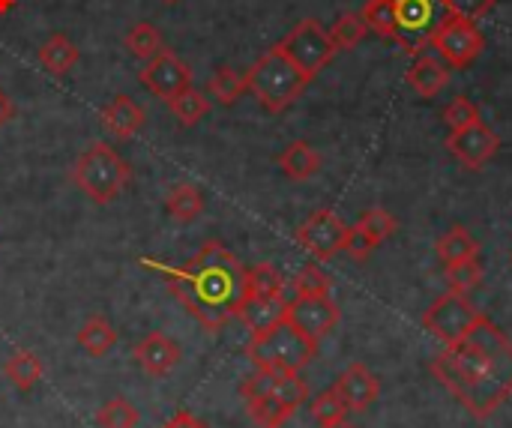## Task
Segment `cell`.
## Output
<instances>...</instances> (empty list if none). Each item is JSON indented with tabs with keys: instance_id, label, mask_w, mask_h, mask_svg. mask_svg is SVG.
Instances as JSON below:
<instances>
[{
	"instance_id": "obj_1",
	"label": "cell",
	"mask_w": 512,
	"mask_h": 428,
	"mask_svg": "<svg viewBox=\"0 0 512 428\" xmlns=\"http://www.w3.org/2000/svg\"><path fill=\"white\" fill-rule=\"evenodd\" d=\"M432 375L477 420L512 399V339L486 315L432 360Z\"/></svg>"
},
{
	"instance_id": "obj_2",
	"label": "cell",
	"mask_w": 512,
	"mask_h": 428,
	"mask_svg": "<svg viewBox=\"0 0 512 428\" xmlns=\"http://www.w3.org/2000/svg\"><path fill=\"white\" fill-rule=\"evenodd\" d=\"M141 267L159 273L186 312L210 333H219L234 318L246 291V267L219 240L204 243L183 267H168L150 258H141Z\"/></svg>"
},
{
	"instance_id": "obj_3",
	"label": "cell",
	"mask_w": 512,
	"mask_h": 428,
	"mask_svg": "<svg viewBox=\"0 0 512 428\" xmlns=\"http://www.w3.org/2000/svg\"><path fill=\"white\" fill-rule=\"evenodd\" d=\"M246 357L258 372L300 375L318 357V339L300 333L291 321H279L276 327L252 336V342L246 345Z\"/></svg>"
},
{
	"instance_id": "obj_4",
	"label": "cell",
	"mask_w": 512,
	"mask_h": 428,
	"mask_svg": "<svg viewBox=\"0 0 512 428\" xmlns=\"http://www.w3.org/2000/svg\"><path fill=\"white\" fill-rule=\"evenodd\" d=\"M306 84L309 78L291 63V57L279 48V42L267 48L246 72V90L270 114H282L285 108H291L303 96Z\"/></svg>"
},
{
	"instance_id": "obj_5",
	"label": "cell",
	"mask_w": 512,
	"mask_h": 428,
	"mask_svg": "<svg viewBox=\"0 0 512 428\" xmlns=\"http://www.w3.org/2000/svg\"><path fill=\"white\" fill-rule=\"evenodd\" d=\"M132 180V165L102 141H93L72 165V183L93 201V204H111L120 198V192Z\"/></svg>"
},
{
	"instance_id": "obj_6",
	"label": "cell",
	"mask_w": 512,
	"mask_h": 428,
	"mask_svg": "<svg viewBox=\"0 0 512 428\" xmlns=\"http://www.w3.org/2000/svg\"><path fill=\"white\" fill-rule=\"evenodd\" d=\"M396 24H399V45L408 54H417L432 45L435 30L450 18L447 0H393Z\"/></svg>"
},
{
	"instance_id": "obj_7",
	"label": "cell",
	"mask_w": 512,
	"mask_h": 428,
	"mask_svg": "<svg viewBox=\"0 0 512 428\" xmlns=\"http://www.w3.org/2000/svg\"><path fill=\"white\" fill-rule=\"evenodd\" d=\"M279 48L291 57V63L312 81L333 57H336V45L330 39V30H324V24L318 18H303L300 24H294V30L279 42Z\"/></svg>"
},
{
	"instance_id": "obj_8",
	"label": "cell",
	"mask_w": 512,
	"mask_h": 428,
	"mask_svg": "<svg viewBox=\"0 0 512 428\" xmlns=\"http://www.w3.org/2000/svg\"><path fill=\"white\" fill-rule=\"evenodd\" d=\"M480 315L483 312H477V306L468 300V294L447 291L423 312V327L447 348V345L459 342L462 336H468V330L480 321Z\"/></svg>"
},
{
	"instance_id": "obj_9",
	"label": "cell",
	"mask_w": 512,
	"mask_h": 428,
	"mask_svg": "<svg viewBox=\"0 0 512 428\" xmlns=\"http://www.w3.org/2000/svg\"><path fill=\"white\" fill-rule=\"evenodd\" d=\"M432 48L441 54V60L453 69H468L486 48L483 33L474 21L450 15L432 36Z\"/></svg>"
},
{
	"instance_id": "obj_10",
	"label": "cell",
	"mask_w": 512,
	"mask_h": 428,
	"mask_svg": "<svg viewBox=\"0 0 512 428\" xmlns=\"http://www.w3.org/2000/svg\"><path fill=\"white\" fill-rule=\"evenodd\" d=\"M348 225L333 210H315L300 228L297 243L318 261H333L348 246Z\"/></svg>"
},
{
	"instance_id": "obj_11",
	"label": "cell",
	"mask_w": 512,
	"mask_h": 428,
	"mask_svg": "<svg viewBox=\"0 0 512 428\" xmlns=\"http://www.w3.org/2000/svg\"><path fill=\"white\" fill-rule=\"evenodd\" d=\"M138 81L153 93L159 96L162 102H168L171 96H177L180 90L192 87V69L183 57H177L171 48H162L156 57H150L141 72H138Z\"/></svg>"
},
{
	"instance_id": "obj_12",
	"label": "cell",
	"mask_w": 512,
	"mask_h": 428,
	"mask_svg": "<svg viewBox=\"0 0 512 428\" xmlns=\"http://www.w3.org/2000/svg\"><path fill=\"white\" fill-rule=\"evenodd\" d=\"M447 147L450 153L471 171H480L486 162H492L501 150V135L492 132L483 120L459 129V132H450L447 138Z\"/></svg>"
},
{
	"instance_id": "obj_13",
	"label": "cell",
	"mask_w": 512,
	"mask_h": 428,
	"mask_svg": "<svg viewBox=\"0 0 512 428\" xmlns=\"http://www.w3.org/2000/svg\"><path fill=\"white\" fill-rule=\"evenodd\" d=\"M339 318H342L339 303L330 294L327 297H294L285 312V321H291L300 333H306L318 342L339 324Z\"/></svg>"
},
{
	"instance_id": "obj_14",
	"label": "cell",
	"mask_w": 512,
	"mask_h": 428,
	"mask_svg": "<svg viewBox=\"0 0 512 428\" xmlns=\"http://www.w3.org/2000/svg\"><path fill=\"white\" fill-rule=\"evenodd\" d=\"M132 357H135V363H138V369L144 375H150V378H168L180 366L183 351H180V345L171 336H165V333H147L135 345Z\"/></svg>"
},
{
	"instance_id": "obj_15",
	"label": "cell",
	"mask_w": 512,
	"mask_h": 428,
	"mask_svg": "<svg viewBox=\"0 0 512 428\" xmlns=\"http://www.w3.org/2000/svg\"><path fill=\"white\" fill-rule=\"evenodd\" d=\"M336 393L345 399L348 411H366L378 402L381 396V381L363 366V363H351L339 381H336Z\"/></svg>"
},
{
	"instance_id": "obj_16",
	"label": "cell",
	"mask_w": 512,
	"mask_h": 428,
	"mask_svg": "<svg viewBox=\"0 0 512 428\" xmlns=\"http://www.w3.org/2000/svg\"><path fill=\"white\" fill-rule=\"evenodd\" d=\"M102 126L114 135V138H120V141H129V138H135L141 129H144V123H147V114H144V108L132 99V96H114L105 108H102Z\"/></svg>"
},
{
	"instance_id": "obj_17",
	"label": "cell",
	"mask_w": 512,
	"mask_h": 428,
	"mask_svg": "<svg viewBox=\"0 0 512 428\" xmlns=\"http://www.w3.org/2000/svg\"><path fill=\"white\" fill-rule=\"evenodd\" d=\"M285 312H288V300L285 297H249L246 294L240 300L234 318H240L252 330V336H258V333L276 327L279 321H285Z\"/></svg>"
},
{
	"instance_id": "obj_18",
	"label": "cell",
	"mask_w": 512,
	"mask_h": 428,
	"mask_svg": "<svg viewBox=\"0 0 512 428\" xmlns=\"http://www.w3.org/2000/svg\"><path fill=\"white\" fill-rule=\"evenodd\" d=\"M408 84L423 96V99H432L438 96L447 81H450V72H447V63L438 60V57H417L408 69Z\"/></svg>"
},
{
	"instance_id": "obj_19",
	"label": "cell",
	"mask_w": 512,
	"mask_h": 428,
	"mask_svg": "<svg viewBox=\"0 0 512 428\" xmlns=\"http://www.w3.org/2000/svg\"><path fill=\"white\" fill-rule=\"evenodd\" d=\"M78 45L69 39V36H63V33H51L42 45H39V63L51 72V75H57V78H63V75H69L72 69H75V63H78Z\"/></svg>"
},
{
	"instance_id": "obj_20",
	"label": "cell",
	"mask_w": 512,
	"mask_h": 428,
	"mask_svg": "<svg viewBox=\"0 0 512 428\" xmlns=\"http://www.w3.org/2000/svg\"><path fill=\"white\" fill-rule=\"evenodd\" d=\"M279 168H282V174L288 180L303 183V180H309V177H315L321 171V153L312 144H306V141H294V144H288L282 150Z\"/></svg>"
},
{
	"instance_id": "obj_21",
	"label": "cell",
	"mask_w": 512,
	"mask_h": 428,
	"mask_svg": "<svg viewBox=\"0 0 512 428\" xmlns=\"http://www.w3.org/2000/svg\"><path fill=\"white\" fill-rule=\"evenodd\" d=\"M3 375L18 387V390H33L42 378H45V366L39 360V354L27 351V348H18L6 357L3 363Z\"/></svg>"
},
{
	"instance_id": "obj_22",
	"label": "cell",
	"mask_w": 512,
	"mask_h": 428,
	"mask_svg": "<svg viewBox=\"0 0 512 428\" xmlns=\"http://www.w3.org/2000/svg\"><path fill=\"white\" fill-rule=\"evenodd\" d=\"M165 210L174 222H195L204 213V192L195 183H174L165 195Z\"/></svg>"
},
{
	"instance_id": "obj_23",
	"label": "cell",
	"mask_w": 512,
	"mask_h": 428,
	"mask_svg": "<svg viewBox=\"0 0 512 428\" xmlns=\"http://www.w3.org/2000/svg\"><path fill=\"white\" fill-rule=\"evenodd\" d=\"M78 345L87 357H105L117 345V330L105 315H90L78 330Z\"/></svg>"
},
{
	"instance_id": "obj_24",
	"label": "cell",
	"mask_w": 512,
	"mask_h": 428,
	"mask_svg": "<svg viewBox=\"0 0 512 428\" xmlns=\"http://www.w3.org/2000/svg\"><path fill=\"white\" fill-rule=\"evenodd\" d=\"M435 252L444 264H456L465 258H477L480 255V240L465 228V225H453L450 231H444L435 243Z\"/></svg>"
},
{
	"instance_id": "obj_25",
	"label": "cell",
	"mask_w": 512,
	"mask_h": 428,
	"mask_svg": "<svg viewBox=\"0 0 512 428\" xmlns=\"http://www.w3.org/2000/svg\"><path fill=\"white\" fill-rule=\"evenodd\" d=\"M246 411H249V420L258 428H282L294 417V408L270 393L246 399Z\"/></svg>"
},
{
	"instance_id": "obj_26",
	"label": "cell",
	"mask_w": 512,
	"mask_h": 428,
	"mask_svg": "<svg viewBox=\"0 0 512 428\" xmlns=\"http://www.w3.org/2000/svg\"><path fill=\"white\" fill-rule=\"evenodd\" d=\"M246 93V75L237 72L234 66H219L207 78V96L216 99L219 105H234Z\"/></svg>"
},
{
	"instance_id": "obj_27",
	"label": "cell",
	"mask_w": 512,
	"mask_h": 428,
	"mask_svg": "<svg viewBox=\"0 0 512 428\" xmlns=\"http://www.w3.org/2000/svg\"><path fill=\"white\" fill-rule=\"evenodd\" d=\"M123 45H126V51L132 54V57H138L141 63H147L150 57H156L165 45H162V33H159V27L156 24H150V21H138V24H132L129 27V33H126V39H123Z\"/></svg>"
},
{
	"instance_id": "obj_28",
	"label": "cell",
	"mask_w": 512,
	"mask_h": 428,
	"mask_svg": "<svg viewBox=\"0 0 512 428\" xmlns=\"http://www.w3.org/2000/svg\"><path fill=\"white\" fill-rule=\"evenodd\" d=\"M168 108L183 126H195L210 114V99H207V93H201L195 87H186V90H180L177 96L168 99Z\"/></svg>"
},
{
	"instance_id": "obj_29",
	"label": "cell",
	"mask_w": 512,
	"mask_h": 428,
	"mask_svg": "<svg viewBox=\"0 0 512 428\" xmlns=\"http://www.w3.org/2000/svg\"><path fill=\"white\" fill-rule=\"evenodd\" d=\"M354 231L369 243V249H378L384 240H390L396 234V219L384 210V207H372L360 216V222L354 225Z\"/></svg>"
},
{
	"instance_id": "obj_30",
	"label": "cell",
	"mask_w": 512,
	"mask_h": 428,
	"mask_svg": "<svg viewBox=\"0 0 512 428\" xmlns=\"http://www.w3.org/2000/svg\"><path fill=\"white\" fill-rule=\"evenodd\" d=\"M285 297V279L273 264L246 267V291L243 297Z\"/></svg>"
},
{
	"instance_id": "obj_31",
	"label": "cell",
	"mask_w": 512,
	"mask_h": 428,
	"mask_svg": "<svg viewBox=\"0 0 512 428\" xmlns=\"http://www.w3.org/2000/svg\"><path fill=\"white\" fill-rule=\"evenodd\" d=\"M360 15H363L366 27L372 33L399 42V24H396V6H393V0H366V6H363Z\"/></svg>"
},
{
	"instance_id": "obj_32",
	"label": "cell",
	"mask_w": 512,
	"mask_h": 428,
	"mask_svg": "<svg viewBox=\"0 0 512 428\" xmlns=\"http://www.w3.org/2000/svg\"><path fill=\"white\" fill-rule=\"evenodd\" d=\"M366 33H369V27H366V21H363L360 12H345V15H339L336 24L330 27V39H333V45H336L339 51L357 48V45L363 42Z\"/></svg>"
},
{
	"instance_id": "obj_33",
	"label": "cell",
	"mask_w": 512,
	"mask_h": 428,
	"mask_svg": "<svg viewBox=\"0 0 512 428\" xmlns=\"http://www.w3.org/2000/svg\"><path fill=\"white\" fill-rule=\"evenodd\" d=\"M483 282V264L480 258H465L456 264H447V285L456 294H468Z\"/></svg>"
},
{
	"instance_id": "obj_34",
	"label": "cell",
	"mask_w": 512,
	"mask_h": 428,
	"mask_svg": "<svg viewBox=\"0 0 512 428\" xmlns=\"http://www.w3.org/2000/svg\"><path fill=\"white\" fill-rule=\"evenodd\" d=\"M294 297H327L333 288V279L318 267V264H306L294 279H291Z\"/></svg>"
},
{
	"instance_id": "obj_35",
	"label": "cell",
	"mask_w": 512,
	"mask_h": 428,
	"mask_svg": "<svg viewBox=\"0 0 512 428\" xmlns=\"http://www.w3.org/2000/svg\"><path fill=\"white\" fill-rule=\"evenodd\" d=\"M309 411H312V417H315L318 426H330V423L348 420V405H345V399L336 393V387L318 393V396L312 399V408H309Z\"/></svg>"
},
{
	"instance_id": "obj_36",
	"label": "cell",
	"mask_w": 512,
	"mask_h": 428,
	"mask_svg": "<svg viewBox=\"0 0 512 428\" xmlns=\"http://www.w3.org/2000/svg\"><path fill=\"white\" fill-rule=\"evenodd\" d=\"M96 426L99 428H135L138 426V411L129 399H111L96 411Z\"/></svg>"
},
{
	"instance_id": "obj_37",
	"label": "cell",
	"mask_w": 512,
	"mask_h": 428,
	"mask_svg": "<svg viewBox=\"0 0 512 428\" xmlns=\"http://www.w3.org/2000/svg\"><path fill=\"white\" fill-rule=\"evenodd\" d=\"M477 120H483V117H480V108H477L468 96L453 99V102L447 105V111H444V123L450 126V132H459V129L477 123Z\"/></svg>"
},
{
	"instance_id": "obj_38",
	"label": "cell",
	"mask_w": 512,
	"mask_h": 428,
	"mask_svg": "<svg viewBox=\"0 0 512 428\" xmlns=\"http://www.w3.org/2000/svg\"><path fill=\"white\" fill-rule=\"evenodd\" d=\"M447 6H450V15L477 21V18H483V15H489L495 9V0H447Z\"/></svg>"
},
{
	"instance_id": "obj_39",
	"label": "cell",
	"mask_w": 512,
	"mask_h": 428,
	"mask_svg": "<svg viewBox=\"0 0 512 428\" xmlns=\"http://www.w3.org/2000/svg\"><path fill=\"white\" fill-rule=\"evenodd\" d=\"M162 428H207V423H201L198 417H192L189 411H177Z\"/></svg>"
},
{
	"instance_id": "obj_40",
	"label": "cell",
	"mask_w": 512,
	"mask_h": 428,
	"mask_svg": "<svg viewBox=\"0 0 512 428\" xmlns=\"http://www.w3.org/2000/svg\"><path fill=\"white\" fill-rule=\"evenodd\" d=\"M12 117H15V105H12V99L6 96V90L0 87V129H3Z\"/></svg>"
},
{
	"instance_id": "obj_41",
	"label": "cell",
	"mask_w": 512,
	"mask_h": 428,
	"mask_svg": "<svg viewBox=\"0 0 512 428\" xmlns=\"http://www.w3.org/2000/svg\"><path fill=\"white\" fill-rule=\"evenodd\" d=\"M318 428H357L354 423H348V420H339V423H330V426H318Z\"/></svg>"
},
{
	"instance_id": "obj_42",
	"label": "cell",
	"mask_w": 512,
	"mask_h": 428,
	"mask_svg": "<svg viewBox=\"0 0 512 428\" xmlns=\"http://www.w3.org/2000/svg\"><path fill=\"white\" fill-rule=\"evenodd\" d=\"M15 6V0H0V12H9Z\"/></svg>"
},
{
	"instance_id": "obj_43",
	"label": "cell",
	"mask_w": 512,
	"mask_h": 428,
	"mask_svg": "<svg viewBox=\"0 0 512 428\" xmlns=\"http://www.w3.org/2000/svg\"><path fill=\"white\" fill-rule=\"evenodd\" d=\"M162 3H180V0H162Z\"/></svg>"
}]
</instances>
